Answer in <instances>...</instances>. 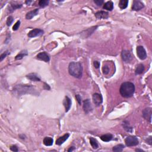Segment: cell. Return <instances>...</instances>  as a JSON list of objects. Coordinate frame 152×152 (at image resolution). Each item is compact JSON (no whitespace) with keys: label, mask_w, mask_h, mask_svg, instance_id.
I'll return each mask as SVG.
<instances>
[{"label":"cell","mask_w":152,"mask_h":152,"mask_svg":"<svg viewBox=\"0 0 152 152\" xmlns=\"http://www.w3.org/2000/svg\"><path fill=\"white\" fill-rule=\"evenodd\" d=\"M120 93L124 97L133 96L135 91L134 84L131 82H125L122 84L120 87Z\"/></svg>","instance_id":"cell-1"},{"label":"cell","mask_w":152,"mask_h":152,"mask_svg":"<svg viewBox=\"0 0 152 152\" xmlns=\"http://www.w3.org/2000/svg\"><path fill=\"white\" fill-rule=\"evenodd\" d=\"M68 71L70 75L76 78H80L82 76L83 68L80 62H72L68 67Z\"/></svg>","instance_id":"cell-2"},{"label":"cell","mask_w":152,"mask_h":152,"mask_svg":"<svg viewBox=\"0 0 152 152\" xmlns=\"http://www.w3.org/2000/svg\"><path fill=\"white\" fill-rule=\"evenodd\" d=\"M34 89L33 87L28 85H18L14 89L15 93L18 96L26 93H30Z\"/></svg>","instance_id":"cell-3"},{"label":"cell","mask_w":152,"mask_h":152,"mask_svg":"<svg viewBox=\"0 0 152 152\" xmlns=\"http://www.w3.org/2000/svg\"><path fill=\"white\" fill-rule=\"evenodd\" d=\"M125 143L126 145L129 147L131 146H137L138 144V140L135 136H128L125 140Z\"/></svg>","instance_id":"cell-4"},{"label":"cell","mask_w":152,"mask_h":152,"mask_svg":"<svg viewBox=\"0 0 152 152\" xmlns=\"http://www.w3.org/2000/svg\"><path fill=\"white\" fill-rule=\"evenodd\" d=\"M137 56L140 59L143 60L147 58V54H146V50L142 46H138L137 48Z\"/></svg>","instance_id":"cell-5"},{"label":"cell","mask_w":152,"mask_h":152,"mask_svg":"<svg viewBox=\"0 0 152 152\" xmlns=\"http://www.w3.org/2000/svg\"><path fill=\"white\" fill-rule=\"evenodd\" d=\"M121 57L122 58V60L125 62H129L131 61L133 59L131 53L127 50H124L122 51L121 53Z\"/></svg>","instance_id":"cell-6"},{"label":"cell","mask_w":152,"mask_h":152,"mask_svg":"<svg viewBox=\"0 0 152 152\" xmlns=\"http://www.w3.org/2000/svg\"><path fill=\"white\" fill-rule=\"evenodd\" d=\"M152 108L151 107H147L144 109L143 111V116L146 120H147L149 122H152Z\"/></svg>","instance_id":"cell-7"},{"label":"cell","mask_w":152,"mask_h":152,"mask_svg":"<svg viewBox=\"0 0 152 152\" xmlns=\"http://www.w3.org/2000/svg\"><path fill=\"white\" fill-rule=\"evenodd\" d=\"M44 31L40 29H33L28 33V36L29 38H35V37L41 36L44 34Z\"/></svg>","instance_id":"cell-8"},{"label":"cell","mask_w":152,"mask_h":152,"mask_svg":"<svg viewBox=\"0 0 152 152\" xmlns=\"http://www.w3.org/2000/svg\"><path fill=\"white\" fill-rule=\"evenodd\" d=\"M83 109L86 114H89L92 111L93 108L89 99H87L83 102Z\"/></svg>","instance_id":"cell-9"},{"label":"cell","mask_w":152,"mask_h":152,"mask_svg":"<svg viewBox=\"0 0 152 152\" xmlns=\"http://www.w3.org/2000/svg\"><path fill=\"white\" fill-rule=\"evenodd\" d=\"M92 99L93 101V103L95 104L96 106H99L102 103L103 99L101 94L99 93H94L93 94V95Z\"/></svg>","instance_id":"cell-10"},{"label":"cell","mask_w":152,"mask_h":152,"mask_svg":"<svg viewBox=\"0 0 152 152\" xmlns=\"http://www.w3.org/2000/svg\"><path fill=\"white\" fill-rule=\"evenodd\" d=\"M144 5L143 2L140 1H133V5H132V9L134 11H139L144 8Z\"/></svg>","instance_id":"cell-11"},{"label":"cell","mask_w":152,"mask_h":152,"mask_svg":"<svg viewBox=\"0 0 152 152\" xmlns=\"http://www.w3.org/2000/svg\"><path fill=\"white\" fill-rule=\"evenodd\" d=\"M37 58L40 60H42V61H45V62H49L50 60L49 55L48 54L45 52L39 53V54L37 55Z\"/></svg>","instance_id":"cell-12"},{"label":"cell","mask_w":152,"mask_h":152,"mask_svg":"<svg viewBox=\"0 0 152 152\" xmlns=\"http://www.w3.org/2000/svg\"><path fill=\"white\" fill-rule=\"evenodd\" d=\"M69 136H70L69 134H65L63 136H62V137H59V138L57 140V141H56V144L59 146L61 145V144H63V143L68 139Z\"/></svg>","instance_id":"cell-13"},{"label":"cell","mask_w":152,"mask_h":152,"mask_svg":"<svg viewBox=\"0 0 152 152\" xmlns=\"http://www.w3.org/2000/svg\"><path fill=\"white\" fill-rule=\"evenodd\" d=\"M95 16L98 19H102V18L105 19L108 17V13L104 11H100L95 14Z\"/></svg>","instance_id":"cell-14"},{"label":"cell","mask_w":152,"mask_h":152,"mask_svg":"<svg viewBox=\"0 0 152 152\" xmlns=\"http://www.w3.org/2000/svg\"><path fill=\"white\" fill-rule=\"evenodd\" d=\"M64 105L65 108V112H68L70 110L71 106V100L68 96H65L64 100Z\"/></svg>","instance_id":"cell-15"},{"label":"cell","mask_w":152,"mask_h":152,"mask_svg":"<svg viewBox=\"0 0 152 152\" xmlns=\"http://www.w3.org/2000/svg\"><path fill=\"white\" fill-rule=\"evenodd\" d=\"M38 13H39L38 9H35L34 10L29 11V12L27 13L26 15V18L28 20H30L33 17L36 16V15L38 14Z\"/></svg>","instance_id":"cell-16"},{"label":"cell","mask_w":152,"mask_h":152,"mask_svg":"<svg viewBox=\"0 0 152 152\" xmlns=\"http://www.w3.org/2000/svg\"><path fill=\"white\" fill-rule=\"evenodd\" d=\"M104 8L105 10H107L108 11H112L114 8V4L112 1H107L106 3H105Z\"/></svg>","instance_id":"cell-17"},{"label":"cell","mask_w":152,"mask_h":152,"mask_svg":"<svg viewBox=\"0 0 152 152\" xmlns=\"http://www.w3.org/2000/svg\"><path fill=\"white\" fill-rule=\"evenodd\" d=\"M112 138H113L112 135L110 134L103 135V136H102L101 137H100V139H101L103 141L105 142H108L111 141L112 139Z\"/></svg>","instance_id":"cell-18"},{"label":"cell","mask_w":152,"mask_h":152,"mask_svg":"<svg viewBox=\"0 0 152 152\" xmlns=\"http://www.w3.org/2000/svg\"><path fill=\"white\" fill-rule=\"evenodd\" d=\"M27 78H29V80H30L31 81H41V79L38 77V76L36 75L35 74H29L27 76Z\"/></svg>","instance_id":"cell-19"},{"label":"cell","mask_w":152,"mask_h":152,"mask_svg":"<svg viewBox=\"0 0 152 152\" xmlns=\"http://www.w3.org/2000/svg\"><path fill=\"white\" fill-rule=\"evenodd\" d=\"M144 70V67L142 64H140L137 65V68L136 70V74L138 75V74H141L143 73Z\"/></svg>","instance_id":"cell-20"},{"label":"cell","mask_w":152,"mask_h":152,"mask_svg":"<svg viewBox=\"0 0 152 152\" xmlns=\"http://www.w3.org/2000/svg\"><path fill=\"white\" fill-rule=\"evenodd\" d=\"M53 139L51 137H45L44 139V144L46 146H51L53 144Z\"/></svg>","instance_id":"cell-21"},{"label":"cell","mask_w":152,"mask_h":152,"mask_svg":"<svg viewBox=\"0 0 152 152\" xmlns=\"http://www.w3.org/2000/svg\"><path fill=\"white\" fill-rule=\"evenodd\" d=\"M128 1L127 0H121L119 2V7L121 9H125L128 6Z\"/></svg>","instance_id":"cell-22"},{"label":"cell","mask_w":152,"mask_h":152,"mask_svg":"<svg viewBox=\"0 0 152 152\" xmlns=\"http://www.w3.org/2000/svg\"><path fill=\"white\" fill-rule=\"evenodd\" d=\"M90 143L94 149H96L98 148L99 146L98 143H97V141H96V139L93 138V137H90Z\"/></svg>","instance_id":"cell-23"},{"label":"cell","mask_w":152,"mask_h":152,"mask_svg":"<svg viewBox=\"0 0 152 152\" xmlns=\"http://www.w3.org/2000/svg\"><path fill=\"white\" fill-rule=\"evenodd\" d=\"M124 148V146L122 144H118L113 147L112 150L114 152H122Z\"/></svg>","instance_id":"cell-24"},{"label":"cell","mask_w":152,"mask_h":152,"mask_svg":"<svg viewBox=\"0 0 152 152\" xmlns=\"http://www.w3.org/2000/svg\"><path fill=\"white\" fill-rule=\"evenodd\" d=\"M49 4V1L48 0H41L39 2V6L42 7V8H44V7H45L46 6L48 5Z\"/></svg>","instance_id":"cell-25"},{"label":"cell","mask_w":152,"mask_h":152,"mask_svg":"<svg viewBox=\"0 0 152 152\" xmlns=\"http://www.w3.org/2000/svg\"><path fill=\"white\" fill-rule=\"evenodd\" d=\"M28 55V52H27V51L26 52H21L20 54H19L18 55H17L15 57V60H21V59H22L24 56Z\"/></svg>","instance_id":"cell-26"},{"label":"cell","mask_w":152,"mask_h":152,"mask_svg":"<svg viewBox=\"0 0 152 152\" xmlns=\"http://www.w3.org/2000/svg\"><path fill=\"white\" fill-rule=\"evenodd\" d=\"M21 6H22V5H21V4H13V5H11V6L10 7V10H12V11H13L15 10V9L21 8Z\"/></svg>","instance_id":"cell-27"},{"label":"cell","mask_w":152,"mask_h":152,"mask_svg":"<svg viewBox=\"0 0 152 152\" xmlns=\"http://www.w3.org/2000/svg\"><path fill=\"white\" fill-rule=\"evenodd\" d=\"M102 71L104 74H107L109 73V68L108 66L104 65L102 68Z\"/></svg>","instance_id":"cell-28"},{"label":"cell","mask_w":152,"mask_h":152,"mask_svg":"<svg viewBox=\"0 0 152 152\" xmlns=\"http://www.w3.org/2000/svg\"><path fill=\"white\" fill-rule=\"evenodd\" d=\"M20 25V21H17V22H16V23H15V24L14 25L13 28V30L14 31L17 30L19 28Z\"/></svg>","instance_id":"cell-29"},{"label":"cell","mask_w":152,"mask_h":152,"mask_svg":"<svg viewBox=\"0 0 152 152\" xmlns=\"http://www.w3.org/2000/svg\"><path fill=\"white\" fill-rule=\"evenodd\" d=\"M13 21V18L11 16L8 17V18H7V26H10L11 24H12Z\"/></svg>","instance_id":"cell-30"},{"label":"cell","mask_w":152,"mask_h":152,"mask_svg":"<svg viewBox=\"0 0 152 152\" xmlns=\"http://www.w3.org/2000/svg\"><path fill=\"white\" fill-rule=\"evenodd\" d=\"M94 3L97 4L98 6H101L103 4H104V1L103 0H94Z\"/></svg>","instance_id":"cell-31"},{"label":"cell","mask_w":152,"mask_h":152,"mask_svg":"<svg viewBox=\"0 0 152 152\" xmlns=\"http://www.w3.org/2000/svg\"><path fill=\"white\" fill-rule=\"evenodd\" d=\"M8 54V52H5L3 53V54H2V55H1V57H0V61H2V60H3V59L4 58H5V57H6V56L7 55V54Z\"/></svg>","instance_id":"cell-32"},{"label":"cell","mask_w":152,"mask_h":152,"mask_svg":"<svg viewBox=\"0 0 152 152\" xmlns=\"http://www.w3.org/2000/svg\"><path fill=\"white\" fill-rule=\"evenodd\" d=\"M76 99H77V102H78V104H79L80 105H81V97L80 96L79 94H77V95L76 96Z\"/></svg>","instance_id":"cell-33"},{"label":"cell","mask_w":152,"mask_h":152,"mask_svg":"<svg viewBox=\"0 0 152 152\" xmlns=\"http://www.w3.org/2000/svg\"><path fill=\"white\" fill-rule=\"evenodd\" d=\"M10 149L11 151L13 152H18V148L16 146H11Z\"/></svg>","instance_id":"cell-34"},{"label":"cell","mask_w":152,"mask_h":152,"mask_svg":"<svg viewBox=\"0 0 152 152\" xmlns=\"http://www.w3.org/2000/svg\"><path fill=\"white\" fill-rule=\"evenodd\" d=\"M93 65L94 66V67H95L96 68H99L100 67V63L98 62V61H94V63H93Z\"/></svg>","instance_id":"cell-35"},{"label":"cell","mask_w":152,"mask_h":152,"mask_svg":"<svg viewBox=\"0 0 152 152\" xmlns=\"http://www.w3.org/2000/svg\"><path fill=\"white\" fill-rule=\"evenodd\" d=\"M147 143H149V144H150V145H152V137H150L149 138V140H147Z\"/></svg>","instance_id":"cell-36"},{"label":"cell","mask_w":152,"mask_h":152,"mask_svg":"<svg viewBox=\"0 0 152 152\" xmlns=\"http://www.w3.org/2000/svg\"><path fill=\"white\" fill-rule=\"evenodd\" d=\"M74 150V147H71V148H70V149H69V150H68V152H71V151L72 152V151H73V150Z\"/></svg>","instance_id":"cell-37"},{"label":"cell","mask_w":152,"mask_h":152,"mask_svg":"<svg viewBox=\"0 0 152 152\" xmlns=\"http://www.w3.org/2000/svg\"><path fill=\"white\" fill-rule=\"evenodd\" d=\"M136 152H144L143 150H140V149H136Z\"/></svg>","instance_id":"cell-38"}]
</instances>
